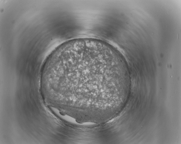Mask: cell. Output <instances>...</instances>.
Segmentation results:
<instances>
[{"mask_svg": "<svg viewBox=\"0 0 181 144\" xmlns=\"http://www.w3.org/2000/svg\"><path fill=\"white\" fill-rule=\"evenodd\" d=\"M120 72L115 54L98 44L72 45L63 50L56 73L65 92L85 99L100 98L113 89Z\"/></svg>", "mask_w": 181, "mask_h": 144, "instance_id": "1", "label": "cell"}]
</instances>
